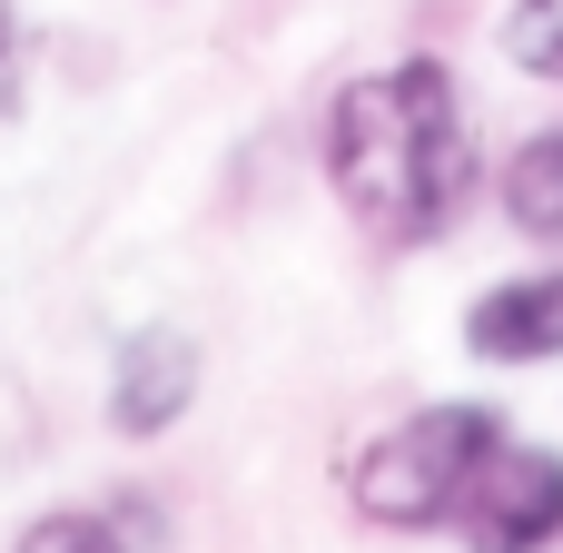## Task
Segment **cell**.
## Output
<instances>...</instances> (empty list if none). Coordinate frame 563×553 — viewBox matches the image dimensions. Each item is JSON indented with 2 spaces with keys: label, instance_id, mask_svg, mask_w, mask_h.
<instances>
[{
  "label": "cell",
  "instance_id": "obj_1",
  "mask_svg": "<svg viewBox=\"0 0 563 553\" xmlns=\"http://www.w3.org/2000/svg\"><path fill=\"white\" fill-rule=\"evenodd\" d=\"M327 188L376 237H435L475 188V129L445 59L366 69L327 99Z\"/></svg>",
  "mask_w": 563,
  "mask_h": 553
},
{
  "label": "cell",
  "instance_id": "obj_2",
  "mask_svg": "<svg viewBox=\"0 0 563 553\" xmlns=\"http://www.w3.org/2000/svg\"><path fill=\"white\" fill-rule=\"evenodd\" d=\"M495 445H505V416H495V406H465V396L416 406L406 425H386L376 445H356L346 505H356L366 524H386V534H426V524L455 515L465 475H475Z\"/></svg>",
  "mask_w": 563,
  "mask_h": 553
},
{
  "label": "cell",
  "instance_id": "obj_3",
  "mask_svg": "<svg viewBox=\"0 0 563 553\" xmlns=\"http://www.w3.org/2000/svg\"><path fill=\"white\" fill-rule=\"evenodd\" d=\"M445 524L465 534V553H554L563 544V455L505 435V445L465 475V495H455Z\"/></svg>",
  "mask_w": 563,
  "mask_h": 553
},
{
  "label": "cell",
  "instance_id": "obj_4",
  "mask_svg": "<svg viewBox=\"0 0 563 553\" xmlns=\"http://www.w3.org/2000/svg\"><path fill=\"white\" fill-rule=\"evenodd\" d=\"M188 406H198V346H188L178 327L119 336V366H109V435L148 445V435H168Z\"/></svg>",
  "mask_w": 563,
  "mask_h": 553
},
{
  "label": "cell",
  "instance_id": "obj_5",
  "mask_svg": "<svg viewBox=\"0 0 563 553\" xmlns=\"http://www.w3.org/2000/svg\"><path fill=\"white\" fill-rule=\"evenodd\" d=\"M465 346L485 366H554L563 356V267L544 277H505L465 307Z\"/></svg>",
  "mask_w": 563,
  "mask_h": 553
},
{
  "label": "cell",
  "instance_id": "obj_6",
  "mask_svg": "<svg viewBox=\"0 0 563 553\" xmlns=\"http://www.w3.org/2000/svg\"><path fill=\"white\" fill-rule=\"evenodd\" d=\"M505 218H515L525 237L563 247V129L525 139V148L505 158Z\"/></svg>",
  "mask_w": 563,
  "mask_h": 553
},
{
  "label": "cell",
  "instance_id": "obj_7",
  "mask_svg": "<svg viewBox=\"0 0 563 553\" xmlns=\"http://www.w3.org/2000/svg\"><path fill=\"white\" fill-rule=\"evenodd\" d=\"M505 59L525 79H554L563 89V0H515L505 10Z\"/></svg>",
  "mask_w": 563,
  "mask_h": 553
},
{
  "label": "cell",
  "instance_id": "obj_8",
  "mask_svg": "<svg viewBox=\"0 0 563 553\" xmlns=\"http://www.w3.org/2000/svg\"><path fill=\"white\" fill-rule=\"evenodd\" d=\"M10 553H129V544H119V524H99V515H40V524H20Z\"/></svg>",
  "mask_w": 563,
  "mask_h": 553
},
{
  "label": "cell",
  "instance_id": "obj_9",
  "mask_svg": "<svg viewBox=\"0 0 563 553\" xmlns=\"http://www.w3.org/2000/svg\"><path fill=\"white\" fill-rule=\"evenodd\" d=\"M0 49H10V0H0Z\"/></svg>",
  "mask_w": 563,
  "mask_h": 553
}]
</instances>
